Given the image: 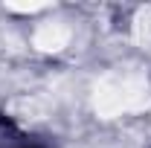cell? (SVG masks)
Wrapping results in <instances>:
<instances>
[{"label":"cell","mask_w":151,"mask_h":148,"mask_svg":"<svg viewBox=\"0 0 151 148\" xmlns=\"http://www.w3.org/2000/svg\"><path fill=\"white\" fill-rule=\"evenodd\" d=\"M29 148H38V145H29Z\"/></svg>","instance_id":"6da1fadb"}]
</instances>
